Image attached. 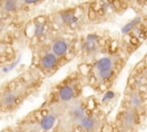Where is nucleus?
<instances>
[{
    "label": "nucleus",
    "instance_id": "obj_1",
    "mask_svg": "<svg viewBox=\"0 0 147 132\" xmlns=\"http://www.w3.org/2000/svg\"><path fill=\"white\" fill-rule=\"evenodd\" d=\"M45 77L36 69L26 71L3 81L0 85V106L3 114H13L33 96L42 86Z\"/></svg>",
    "mask_w": 147,
    "mask_h": 132
},
{
    "label": "nucleus",
    "instance_id": "obj_2",
    "mask_svg": "<svg viewBox=\"0 0 147 132\" xmlns=\"http://www.w3.org/2000/svg\"><path fill=\"white\" fill-rule=\"evenodd\" d=\"M87 84L85 75L78 69L67 75L63 79L54 84L45 96L41 106L44 107H65L71 101L78 99L83 94V88Z\"/></svg>",
    "mask_w": 147,
    "mask_h": 132
},
{
    "label": "nucleus",
    "instance_id": "obj_3",
    "mask_svg": "<svg viewBox=\"0 0 147 132\" xmlns=\"http://www.w3.org/2000/svg\"><path fill=\"white\" fill-rule=\"evenodd\" d=\"M64 107L39 106L34 110L23 116L17 121V124L23 126L26 132H52L56 125Z\"/></svg>",
    "mask_w": 147,
    "mask_h": 132
},
{
    "label": "nucleus",
    "instance_id": "obj_4",
    "mask_svg": "<svg viewBox=\"0 0 147 132\" xmlns=\"http://www.w3.org/2000/svg\"><path fill=\"white\" fill-rule=\"evenodd\" d=\"M90 109V101L83 96L71 101L63 108L52 132H78L79 124Z\"/></svg>",
    "mask_w": 147,
    "mask_h": 132
},
{
    "label": "nucleus",
    "instance_id": "obj_5",
    "mask_svg": "<svg viewBox=\"0 0 147 132\" xmlns=\"http://www.w3.org/2000/svg\"><path fill=\"white\" fill-rule=\"evenodd\" d=\"M68 61L54 54L47 44H37L33 49L31 68L36 69L45 78L55 75Z\"/></svg>",
    "mask_w": 147,
    "mask_h": 132
},
{
    "label": "nucleus",
    "instance_id": "obj_6",
    "mask_svg": "<svg viewBox=\"0 0 147 132\" xmlns=\"http://www.w3.org/2000/svg\"><path fill=\"white\" fill-rule=\"evenodd\" d=\"M82 11L76 8H67L55 13L52 17V24L54 28H62L67 30H74L79 26L82 20Z\"/></svg>",
    "mask_w": 147,
    "mask_h": 132
},
{
    "label": "nucleus",
    "instance_id": "obj_7",
    "mask_svg": "<svg viewBox=\"0 0 147 132\" xmlns=\"http://www.w3.org/2000/svg\"><path fill=\"white\" fill-rule=\"evenodd\" d=\"M46 44L48 45L49 49L54 54H56L59 57L64 59L69 62V60H70L69 56H70L71 49H72V40L69 37L56 34V36L51 37V39Z\"/></svg>",
    "mask_w": 147,
    "mask_h": 132
},
{
    "label": "nucleus",
    "instance_id": "obj_8",
    "mask_svg": "<svg viewBox=\"0 0 147 132\" xmlns=\"http://www.w3.org/2000/svg\"><path fill=\"white\" fill-rule=\"evenodd\" d=\"M101 127H102L101 117L98 114L92 112V108H91L82 119L78 127V132H100Z\"/></svg>",
    "mask_w": 147,
    "mask_h": 132
},
{
    "label": "nucleus",
    "instance_id": "obj_9",
    "mask_svg": "<svg viewBox=\"0 0 147 132\" xmlns=\"http://www.w3.org/2000/svg\"><path fill=\"white\" fill-rule=\"evenodd\" d=\"M82 52L88 59H93L99 54L100 47H99V37H98V34L90 33V34L86 36V38L82 42Z\"/></svg>",
    "mask_w": 147,
    "mask_h": 132
},
{
    "label": "nucleus",
    "instance_id": "obj_10",
    "mask_svg": "<svg viewBox=\"0 0 147 132\" xmlns=\"http://www.w3.org/2000/svg\"><path fill=\"white\" fill-rule=\"evenodd\" d=\"M24 6L22 5L21 0H1L0 1V14L9 16L17 14Z\"/></svg>",
    "mask_w": 147,
    "mask_h": 132
},
{
    "label": "nucleus",
    "instance_id": "obj_11",
    "mask_svg": "<svg viewBox=\"0 0 147 132\" xmlns=\"http://www.w3.org/2000/svg\"><path fill=\"white\" fill-rule=\"evenodd\" d=\"M134 123H136V109H133L132 107L125 109L123 111L122 116H121V127H122V130L127 131V130L132 129Z\"/></svg>",
    "mask_w": 147,
    "mask_h": 132
},
{
    "label": "nucleus",
    "instance_id": "obj_12",
    "mask_svg": "<svg viewBox=\"0 0 147 132\" xmlns=\"http://www.w3.org/2000/svg\"><path fill=\"white\" fill-rule=\"evenodd\" d=\"M11 49L5 44H0V67L7 64L11 60Z\"/></svg>",
    "mask_w": 147,
    "mask_h": 132
},
{
    "label": "nucleus",
    "instance_id": "obj_13",
    "mask_svg": "<svg viewBox=\"0 0 147 132\" xmlns=\"http://www.w3.org/2000/svg\"><path fill=\"white\" fill-rule=\"evenodd\" d=\"M140 17H136L134 20H132L131 22H129L127 24H125L123 28H122V33H129V32H131L139 23H140Z\"/></svg>",
    "mask_w": 147,
    "mask_h": 132
},
{
    "label": "nucleus",
    "instance_id": "obj_14",
    "mask_svg": "<svg viewBox=\"0 0 147 132\" xmlns=\"http://www.w3.org/2000/svg\"><path fill=\"white\" fill-rule=\"evenodd\" d=\"M130 102H131V107L133 109H138L141 106V98L137 92H133L130 96Z\"/></svg>",
    "mask_w": 147,
    "mask_h": 132
},
{
    "label": "nucleus",
    "instance_id": "obj_15",
    "mask_svg": "<svg viewBox=\"0 0 147 132\" xmlns=\"http://www.w3.org/2000/svg\"><path fill=\"white\" fill-rule=\"evenodd\" d=\"M0 132H26L25 129L23 126H21L20 124H14V125H10V126H7L2 130H0Z\"/></svg>",
    "mask_w": 147,
    "mask_h": 132
},
{
    "label": "nucleus",
    "instance_id": "obj_16",
    "mask_svg": "<svg viewBox=\"0 0 147 132\" xmlns=\"http://www.w3.org/2000/svg\"><path fill=\"white\" fill-rule=\"evenodd\" d=\"M22 1V5L25 7H31V6H34V5H38L40 3L42 0H21Z\"/></svg>",
    "mask_w": 147,
    "mask_h": 132
},
{
    "label": "nucleus",
    "instance_id": "obj_17",
    "mask_svg": "<svg viewBox=\"0 0 147 132\" xmlns=\"http://www.w3.org/2000/svg\"><path fill=\"white\" fill-rule=\"evenodd\" d=\"M6 30H7V25H6V23L0 18V39L1 38H3L6 34Z\"/></svg>",
    "mask_w": 147,
    "mask_h": 132
},
{
    "label": "nucleus",
    "instance_id": "obj_18",
    "mask_svg": "<svg viewBox=\"0 0 147 132\" xmlns=\"http://www.w3.org/2000/svg\"><path fill=\"white\" fill-rule=\"evenodd\" d=\"M1 115H3V112H2V109H1V106H0V118H1Z\"/></svg>",
    "mask_w": 147,
    "mask_h": 132
}]
</instances>
